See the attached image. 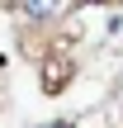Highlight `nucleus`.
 <instances>
[{"mask_svg":"<svg viewBox=\"0 0 123 128\" xmlns=\"http://www.w3.org/2000/svg\"><path fill=\"white\" fill-rule=\"evenodd\" d=\"M14 10H19L24 24H52V19H62V5H47V0H24Z\"/></svg>","mask_w":123,"mask_h":128,"instance_id":"nucleus-1","label":"nucleus"},{"mask_svg":"<svg viewBox=\"0 0 123 128\" xmlns=\"http://www.w3.org/2000/svg\"><path fill=\"white\" fill-rule=\"evenodd\" d=\"M66 62H47V90H62V81H66Z\"/></svg>","mask_w":123,"mask_h":128,"instance_id":"nucleus-2","label":"nucleus"}]
</instances>
